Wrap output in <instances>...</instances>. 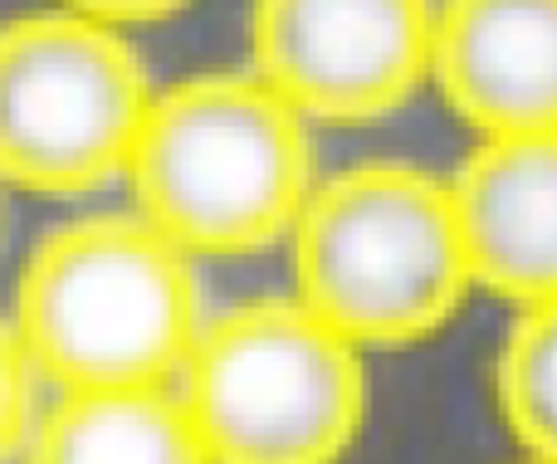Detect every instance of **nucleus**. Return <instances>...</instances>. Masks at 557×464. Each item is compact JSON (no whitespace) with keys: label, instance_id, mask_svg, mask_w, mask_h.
Masks as SVG:
<instances>
[{"label":"nucleus","instance_id":"obj_1","mask_svg":"<svg viewBox=\"0 0 557 464\" xmlns=\"http://www.w3.org/2000/svg\"><path fill=\"white\" fill-rule=\"evenodd\" d=\"M123 181L137 215L191 260L288 240L313 172V127L250 68L191 74L152 98Z\"/></svg>","mask_w":557,"mask_h":464},{"label":"nucleus","instance_id":"obj_2","mask_svg":"<svg viewBox=\"0 0 557 464\" xmlns=\"http://www.w3.org/2000/svg\"><path fill=\"white\" fill-rule=\"evenodd\" d=\"M206 323L196 260L143 215H84L39 235L20 269L15 328L59 391L172 387Z\"/></svg>","mask_w":557,"mask_h":464},{"label":"nucleus","instance_id":"obj_3","mask_svg":"<svg viewBox=\"0 0 557 464\" xmlns=\"http://www.w3.org/2000/svg\"><path fill=\"white\" fill-rule=\"evenodd\" d=\"M288 240L294 299L357 352L435 338L474 289L450 186L411 162H362L318 181Z\"/></svg>","mask_w":557,"mask_h":464},{"label":"nucleus","instance_id":"obj_4","mask_svg":"<svg viewBox=\"0 0 557 464\" xmlns=\"http://www.w3.org/2000/svg\"><path fill=\"white\" fill-rule=\"evenodd\" d=\"M176 401L211 464H343L367 426V367L298 299H255L201 323Z\"/></svg>","mask_w":557,"mask_h":464},{"label":"nucleus","instance_id":"obj_5","mask_svg":"<svg viewBox=\"0 0 557 464\" xmlns=\"http://www.w3.org/2000/svg\"><path fill=\"white\" fill-rule=\"evenodd\" d=\"M157 88L123 29L78 10L0 25V181L88 196L123 181Z\"/></svg>","mask_w":557,"mask_h":464},{"label":"nucleus","instance_id":"obj_6","mask_svg":"<svg viewBox=\"0 0 557 464\" xmlns=\"http://www.w3.org/2000/svg\"><path fill=\"white\" fill-rule=\"evenodd\" d=\"M435 0H255L250 74L308 127L382 123L431 84Z\"/></svg>","mask_w":557,"mask_h":464},{"label":"nucleus","instance_id":"obj_7","mask_svg":"<svg viewBox=\"0 0 557 464\" xmlns=\"http://www.w3.org/2000/svg\"><path fill=\"white\" fill-rule=\"evenodd\" d=\"M431 84L480 137L557 133V0H441Z\"/></svg>","mask_w":557,"mask_h":464},{"label":"nucleus","instance_id":"obj_8","mask_svg":"<svg viewBox=\"0 0 557 464\" xmlns=\"http://www.w3.org/2000/svg\"><path fill=\"white\" fill-rule=\"evenodd\" d=\"M465 264L519 309L557 299V133L480 137L450 176Z\"/></svg>","mask_w":557,"mask_h":464},{"label":"nucleus","instance_id":"obj_9","mask_svg":"<svg viewBox=\"0 0 557 464\" xmlns=\"http://www.w3.org/2000/svg\"><path fill=\"white\" fill-rule=\"evenodd\" d=\"M25 464H211L172 387L64 391L25 440Z\"/></svg>","mask_w":557,"mask_h":464},{"label":"nucleus","instance_id":"obj_10","mask_svg":"<svg viewBox=\"0 0 557 464\" xmlns=\"http://www.w3.org/2000/svg\"><path fill=\"white\" fill-rule=\"evenodd\" d=\"M494 397L529 460L557 464V299L519 309L494 362Z\"/></svg>","mask_w":557,"mask_h":464},{"label":"nucleus","instance_id":"obj_11","mask_svg":"<svg viewBox=\"0 0 557 464\" xmlns=\"http://www.w3.org/2000/svg\"><path fill=\"white\" fill-rule=\"evenodd\" d=\"M35 391H39V372L29 367L15 328L0 318V464L25 455V440L39 421Z\"/></svg>","mask_w":557,"mask_h":464},{"label":"nucleus","instance_id":"obj_12","mask_svg":"<svg viewBox=\"0 0 557 464\" xmlns=\"http://www.w3.org/2000/svg\"><path fill=\"white\" fill-rule=\"evenodd\" d=\"M64 10H78V15L98 20V25L113 29H133V25H157V20L186 10L191 0H59Z\"/></svg>","mask_w":557,"mask_h":464},{"label":"nucleus","instance_id":"obj_13","mask_svg":"<svg viewBox=\"0 0 557 464\" xmlns=\"http://www.w3.org/2000/svg\"><path fill=\"white\" fill-rule=\"evenodd\" d=\"M529 464H539V460H529Z\"/></svg>","mask_w":557,"mask_h":464}]
</instances>
